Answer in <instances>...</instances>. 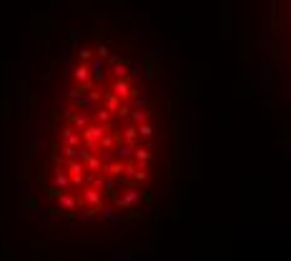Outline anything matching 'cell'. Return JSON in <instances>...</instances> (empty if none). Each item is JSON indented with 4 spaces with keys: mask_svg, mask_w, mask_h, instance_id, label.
<instances>
[{
    "mask_svg": "<svg viewBox=\"0 0 291 261\" xmlns=\"http://www.w3.org/2000/svg\"><path fill=\"white\" fill-rule=\"evenodd\" d=\"M141 194H143V191H138V188H128V191H123L121 196H116L113 203H116L118 208H123V211H126V208H131L136 201H141Z\"/></svg>",
    "mask_w": 291,
    "mask_h": 261,
    "instance_id": "cell-2",
    "label": "cell"
},
{
    "mask_svg": "<svg viewBox=\"0 0 291 261\" xmlns=\"http://www.w3.org/2000/svg\"><path fill=\"white\" fill-rule=\"evenodd\" d=\"M80 199H83L85 206H91L93 211H98V208L103 206V194H100V188H93V186H85Z\"/></svg>",
    "mask_w": 291,
    "mask_h": 261,
    "instance_id": "cell-1",
    "label": "cell"
},
{
    "mask_svg": "<svg viewBox=\"0 0 291 261\" xmlns=\"http://www.w3.org/2000/svg\"><path fill=\"white\" fill-rule=\"evenodd\" d=\"M78 188H85V173H73L71 176V191H78Z\"/></svg>",
    "mask_w": 291,
    "mask_h": 261,
    "instance_id": "cell-5",
    "label": "cell"
},
{
    "mask_svg": "<svg viewBox=\"0 0 291 261\" xmlns=\"http://www.w3.org/2000/svg\"><path fill=\"white\" fill-rule=\"evenodd\" d=\"M40 219L43 221H60L63 214L58 211V208H45V211H40Z\"/></svg>",
    "mask_w": 291,
    "mask_h": 261,
    "instance_id": "cell-4",
    "label": "cell"
},
{
    "mask_svg": "<svg viewBox=\"0 0 291 261\" xmlns=\"http://www.w3.org/2000/svg\"><path fill=\"white\" fill-rule=\"evenodd\" d=\"M98 211H100V216H103V221H108V223H113V226L123 221V214H121V211H116L113 206H106V203H103V206L98 208Z\"/></svg>",
    "mask_w": 291,
    "mask_h": 261,
    "instance_id": "cell-3",
    "label": "cell"
},
{
    "mask_svg": "<svg viewBox=\"0 0 291 261\" xmlns=\"http://www.w3.org/2000/svg\"><path fill=\"white\" fill-rule=\"evenodd\" d=\"M88 76H91V73H88V65H80V68H78V71H76V78H78V83H83V80H88Z\"/></svg>",
    "mask_w": 291,
    "mask_h": 261,
    "instance_id": "cell-6",
    "label": "cell"
}]
</instances>
